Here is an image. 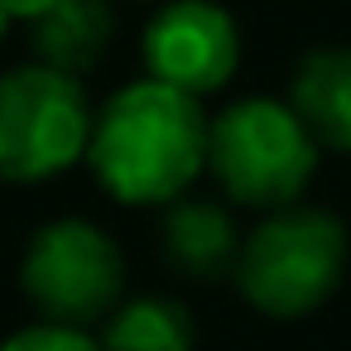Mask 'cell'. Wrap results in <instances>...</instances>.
<instances>
[{"label": "cell", "instance_id": "1", "mask_svg": "<svg viewBox=\"0 0 351 351\" xmlns=\"http://www.w3.org/2000/svg\"><path fill=\"white\" fill-rule=\"evenodd\" d=\"M207 116L197 97L164 87L154 77L121 87L92 121V173L130 207L178 202L207 164Z\"/></svg>", "mask_w": 351, "mask_h": 351}, {"label": "cell", "instance_id": "7", "mask_svg": "<svg viewBox=\"0 0 351 351\" xmlns=\"http://www.w3.org/2000/svg\"><path fill=\"white\" fill-rule=\"evenodd\" d=\"M289 106L308 125L317 149L351 154V49L308 53L293 73Z\"/></svg>", "mask_w": 351, "mask_h": 351}, {"label": "cell", "instance_id": "13", "mask_svg": "<svg viewBox=\"0 0 351 351\" xmlns=\"http://www.w3.org/2000/svg\"><path fill=\"white\" fill-rule=\"evenodd\" d=\"M5 25H10V20H5V5H0V34H5Z\"/></svg>", "mask_w": 351, "mask_h": 351}, {"label": "cell", "instance_id": "5", "mask_svg": "<svg viewBox=\"0 0 351 351\" xmlns=\"http://www.w3.org/2000/svg\"><path fill=\"white\" fill-rule=\"evenodd\" d=\"M20 284L44 313V322L92 327L121 308L125 260L101 226L82 217H58L34 231L20 265Z\"/></svg>", "mask_w": 351, "mask_h": 351}, {"label": "cell", "instance_id": "8", "mask_svg": "<svg viewBox=\"0 0 351 351\" xmlns=\"http://www.w3.org/2000/svg\"><path fill=\"white\" fill-rule=\"evenodd\" d=\"M164 255L173 269L193 274V279H217L226 269H236L241 260V236L226 207L207 202V197H178L169 202L164 217Z\"/></svg>", "mask_w": 351, "mask_h": 351}, {"label": "cell", "instance_id": "2", "mask_svg": "<svg viewBox=\"0 0 351 351\" xmlns=\"http://www.w3.org/2000/svg\"><path fill=\"white\" fill-rule=\"evenodd\" d=\"M346 255L351 241L341 217L322 207H279L241 241L236 284L255 313L289 322L337 293Z\"/></svg>", "mask_w": 351, "mask_h": 351}, {"label": "cell", "instance_id": "11", "mask_svg": "<svg viewBox=\"0 0 351 351\" xmlns=\"http://www.w3.org/2000/svg\"><path fill=\"white\" fill-rule=\"evenodd\" d=\"M0 351H101V341L87 327H63V322H34L0 341Z\"/></svg>", "mask_w": 351, "mask_h": 351}, {"label": "cell", "instance_id": "3", "mask_svg": "<svg viewBox=\"0 0 351 351\" xmlns=\"http://www.w3.org/2000/svg\"><path fill=\"white\" fill-rule=\"evenodd\" d=\"M207 169L241 207H293L317 169V140L289 101L245 97L212 121Z\"/></svg>", "mask_w": 351, "mask_h": 351}, {"label": "cell", "instance_id": "9", "mask_svg": "<svg viewBox=\"0 0 351 351\" xmlns=\"http://www.w3.org/2000/svg\"><path fill=\"white\" fill-rule=\"evenodd\" d=\"M111 44V5L106 0H53L34 20V49L58 73H87Z\"/></svg>", "mask_w": 351, "mask_h": 351}, {"label": "cell", "instance_id": "10", "mask_svg": "<svg viewBox=\"0 0 351 351\" xmlns=\"http://www.w3.org/2000/svg\"><path fill=\"white\" fill-rule=\"evenodd\" d=\"M193 341H197L193 313L178 298L145 293V298L121 303L106 317L101 351H193Z\"/></svg>", "mask_w": 351, "mask_h": 351}, {"label": "cell", "instance_id": "12", "mask_svg": "<svg viewBox=\"0 0 351 351\" xmlns=\"http://www.w3.org/2000/svg\"><path fill=\"white\" fill-rule=\"evenodd\" d=\"M0 5H5V20H39L49 5H53V0H0Z\"/></svg>", "mask_w": 351, "mask_h": 351}, {"label": "cell", "instance_id": "4", "mask_svg": "<svg viewBox=\"0 0 351 351\" xmlns=\"http://www.w3.org/2000/svg\"><path fill=\"white\" fill-rule=\"evenodd\" d=\"M87 92L73 73L49 63L15 68L0 77V178L44 183L73 169L92 145Z\"/></svg>", "mask_w": 351, "mask_h": 351}, {"label": "cell", "instance_id": "6", "mask_svg": "<svg viewBox=\"0 0 351 351\" xmlns=\"http://www.w3.org/2000/svg\"><path fill=\"white\" fill-rule=\"evenodd\" d=\"M241 63L236 20L212 0H173L145 29V68L154 82L207 97L231 82Z\"/></svg>", "mask_w": 351, "mask_h": 351}]
</instances>
